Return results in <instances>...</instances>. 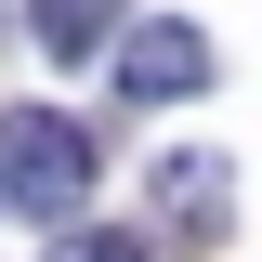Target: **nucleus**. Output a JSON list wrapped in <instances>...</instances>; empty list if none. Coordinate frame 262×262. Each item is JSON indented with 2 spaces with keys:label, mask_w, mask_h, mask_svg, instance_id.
Instances as JSON below:
<instances>
[{
  "label": "nucleus",
  "mask_w": 262,
  "mask_h": 262,
  "mask_svg": "<svg viewBox=\"0 0 262 262\" xmlns=\"http://www.w3.org/2000/svg\"><path fill=\"white\" fill-rule=\"evenodd\" d=\"M27 27H39V53H53V66H79V53L118 39V0H27Z\"/></svg>",
  "instance_id": "obj_4"
},
{
  "label": "nucleus",
  "mask_w": 262,
  "mask_h": 262,
  "mask_svg": "<svg viewBox=\"0 0 262 262\" xmlns=\"http://www.w3.org/2000/svg\"><path fill=\"white\" fill-rule=\"evenodd\" d=\"M53 262H158V249H144L131 223H66V236H53Z\"/></svg>",
  "instance_id": "obj_5"
},
{
  "label": "nucleus",
  "mask_w": 262,
  "mask_h": 262,
  "mask_svg": "<svg viewBox=\"0 0 262 262\" xmlns=\"http://www.w3.org/2000/svg\"><path fill=\"white\" fill-rule=\"evenodd\" d=\"M79 196H92V131L53 118V105H13V118H0V210L79 223Z\"/></svg>",
  "instance_id": "obj_1"
},
{
  "label": "nucleus",
  "mask_w": 262,
  "mask_h": 262,
  "mask_svg": "<svg viewBox=\"0 0 262 262\" xmlns=\"http://www.w3.org/2000/svg\"><path fill=\"white\" fill-rule=\"evenodd\" d=\"M158 210H170L184 236H210V223L236 210V170H223V158H158Z\"/></svg>",
  "instance_id": "obj_3"
},
{
  "label": "nucleus",
  "mask_w": 262,
  "mask_h": 262,
  "mask_svg": "<svg viewBox=\"0 0 262 262\" xmlns=\"http://www.w3.org/2000/svg\"><path fill=\"white\" fill-rule=\"evenodd\" d=\"M118 92H131V105H196V92H210V39H196L184 13L118 27Z\"/></svg>",
  "instance_id": "obj_2"
}]
</instances>
